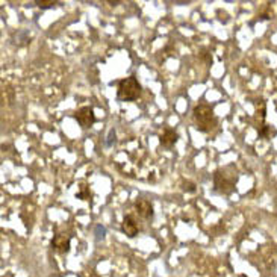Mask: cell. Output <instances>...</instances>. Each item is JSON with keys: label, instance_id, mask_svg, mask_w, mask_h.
I'll return each instance as SVG.
<instances>
[{"label": "cell", "instance_id": "8fae6325", "mask_svg": "<svg viewBox=\"0 0 277 277\" xmlns=\"http://www.w3.org/2000/svg\"><path fill=\"white\" fill-rule=\"evenodd\" d=\"M258 132H259V137H261V138L267 139L270 137V134H271V129H270V126L264 124V126L258 127Z\"/></svg>", "mask_w": 277, "mask_h": 277}, {"label": "cell", "instance_id": "6da1fadb", "mask_svg": "<svg viewBox=\"0 0 277 277\" xmlns=\"http://www.w3.org/2000/svg\"><path fill=\"white\" fill-rule=\"evenodd\" d=\"M193 118L196 123V129L200 132L208 134L217 126V117L214 114V109L206 103L197 104L193 111Z\"/></svg>", "mask_w": 277, "mask_h": 277}, {"label": "cell", "instance_id": "9a60e30c", "mask_svg": "<svg viewBox=\"0 0 277 277\" xmlns=\"http://www.w3.org/2000/svg\"><path fill=\"white\" fill-rule=\"evenodd\" d=\"M112 142H115V131H114V129L109 132V137H108L106 144H108V145H112Z\"/></svg>", "mask_w": 277, "mask_h": 277}, {"label": "cell", "instance_id": "277c9868", "mask_svg": "<svg viewBox=\"0 0 277 277\" xmlns=\"http://www.w3.org/2000/svg\"><path fill=\"white\" fill-rule=\"evenodd\" d=\"M74 118H76V121H77L83 129H88V127H91V126L96 123L94 109L90 108V106H82V108L74 114Z\"/></svg>", "mask_w": 277, "mask_h": 277}, {"label": "cell", "instance_id": "7a4b0ae2", "mask_svg": "<svg viewBox=\"0 0 277 277\" xmlns=\"http://www.w3.org/2000/svg\"><path fill=\"white\" fill-rule=\"evenodd\" d=\"M238 176L230 168H220L214 173V191L223 196H230L237 189Z\"/></svg>", "mask_w": 277, "mask_h": 277}, {"label": "cell", "instance_id": "5bb4252c", "mask_svg": "<svg viewBox=\"0 0 277 277\" xmlns=\"http://www.w3.org/2000/svg\"><path fill=\"white\" fill-rule=\"evenodd\" d=\"M76 197H77V199H82V200H87V199H88V191H87V188H82V191H80L79 194H76Z\"/></svg>", "mask_w": 277, "mask_h": 277}, {"label": "cell", "instance_id": "ba28073f", "mask_svg": "<svg viewBox=\"0 0 277 277\" xmlns=\"http://www.w3.org/2000/svg\"><path fill=\"white\" fill-rule=\"evenodd\" d=\"M177 139H179V135H177V132L174 131V129H165L164 131V134L161 135V145L162 147H165V148H172L174 144L177 142Z\"/></svg>", "mask_w": 277, "mask_h": 277}, {"label": "cell", "instance_id": "4fadbf2b", "mask_svg": "<svg viewBox=\"0 0 277 277\" xmlns=\"http://www.w3.org/2000/svg\"><path fill=\"white\" fill-rule=\"evenodd\" d=\"M104 233H106V229L103 226H96V241H100L104 238Z\"/></svg>", "mask_w": 277, "mask_h": 277}, {"label": "cell", "instance_id": "2e32d148", "mask_svg": "<svg viewBox=\"0 0 277 277\" xmlns=\"http://www.w3.org/2000/svg\"><path fill=\"white\" fill-rule=\"evenodd\" d=\"M200 56H202V58H203V59H206V62H208V64H212V58H210V56H209L208 52H206V50H203V52H202V55H200Z\"/></svg>", "mask_w": 277, "mask_h": 277}, {"label": "cell", "instance_id": "5b68a950", "mask_svg": "<svg viewBox=\"0 0 277 277\" xmlns=\"http://www.w3.org/2000/svg\"><path fill=\"white\" fill-rule=\"evenodd\" d=\"M121 232H123L127 238H135V237L138 235L139 227L135 215L127 214V215L123 218V223H121Z\"/></svg>", "mask_w": 277, "mask_h": 277}, {"label": "cell", "instance_id": "52a82bcc", "mask_svg": "<svg viewBox=\"0 0 277 277\" xmlns=\"http://www.w3.org/2000/svg\"><path fill=\"white\" fill-rule=\"evenodd\" d=\"M135 210H137L139 217H142L144 220H152L153 218V205L145 199H138L135 202Z\"/></svg>", "mask_w": 277, "mask_h": 277}, {"label": "cell", "instance_id": "7c38bea8", "mask_svg": "<svg viewBox=\"0 0 277 277\" xmlns=\"http://www.w3.org/2000/svg\"><path fill=\"white\" fill-rule=\"evenodd\" d=\"M182 189L185 193H196V183L193 182H183L182 183Z\"/></svg>", "mask_w": 277, "mask_h": 277}, {"label": "cell", "instance_id": "8992f818", "mask_svg": "<svg viewBox=\"0 0 277 277\" xmlns=\"http://www.w3.org/2000/svg\"><path fill=\"white\" fill-rule=\"evenodd\" d=\"M70 241H71V238H70L67 233H58V235H55V238L52 240V248H53L55 251L61 253V254L69 253Z\"/></svg>", "mask_w": 277, "mask_h": 277}, {"label": "cell", "instance_id": "ac0fdd59", "mask_svg": "<svg viewBox=\"0 0 277 277\" xmlns=\"http://www.w3.org/2000/svg\"><path fill=\"white\" fill-rule=\"evenodd\" d=\"M3 277H12V276H3Z\"/></svg>", "mask_w": 277, "mask_h": 277}, {"label": "cell", "instance_id": "30bf717a", "mask_svg": "<svg viewBox=\"0 0 277 277\" xmlns=\"http://www.w3.org/2000/svg\"><path fill=\"white\" fill-rule=\"evenodd\" d=\"M35 5L41 9H52L58 5L56 0H41V2H35Z\"/></svg>", "mask_w": 277, "mask_h": 277}, {"label": "cell", "instance_id": "9c48e42d", "mask_svg": "<svg viewBox=\"0 0 277 277\" xmlns=\"http://www.w3.org/2000/svg\"><path fill=\"white\" fill-rule=\"evenodd\" d=\"M259 103H256V115L261 117V123L264 126V120H265V102L264 100H258Z\"/></svg>", "mask_w": 277, "mask_h": 277}, {"label": "cell", "instance_id": "3957f363", "mask_svg": "<svg viewBox=\"0 0 277 277\" xmlns=\"http://www.w3.org/2000/svg\"><path fill=\"white\" fill-rule=\"evenodd\" d=\"M141 94V85L137 80L135 76H129L124 77L118 82V88H117V97L118 100L123 102H134L137 100Z\"/></svg>", "mask_w": 277, "mask_h": 277}, {"label": "cell", "instance_id": "e0dca14e", "mask_svg": "<svg viewBox=\"0 0 277 277\" xmlns=\"http://www.w3.org/2000/svg\"><path fill=\"white\" fill-rule=\"evenodd\" d=\"M108 2H109V3H111L112 6H117V5L120 3V0H108Z\"/></svg>", "mask_w": 277, "mask_h": 277}]
</instances>
